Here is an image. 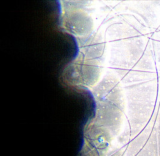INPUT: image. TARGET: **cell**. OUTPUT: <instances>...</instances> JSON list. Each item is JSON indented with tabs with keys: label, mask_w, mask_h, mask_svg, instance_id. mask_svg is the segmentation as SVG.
Returning <instances> with one entry per match:
<instances>
[{
	"label": "cell",
	"mask_w": 160,
	"mask_h": 156,
	"mask_svg": "<svg viewBox=\"0 0 160 156\" xmlns=\"http://www.w3.org/2000/svg\"><path fill=\"white\" fill-rule=\"evenodd\" d=\"M123 17L125 21L142 35L151 34L157 30L156 29L146 27L138 21L134 16L131 14H124L123 15Z\"/></svg>",
	"instance_id": "obj_4"
},
{
	"label": "cell",
	"mask_w": 160,
	"mask_h": 156,
	"mask_svg": "<svg viewBox=\"0 0 160 156\" xmlns=\"http://www.w3.org/2000/svg\"><path fill=\"white\" fill-rule=\"evenodd\" d=\"M127 14H138L147 27L157 30L160 26V0L131 1L124 2Z\"/></svg>",
	"instance_id": "obj_1"
},
{
	"label": "cell",
	"mask_w": 160,
	"mask_h": 156,
	"mask_svg": "<svg viewBox=\"0 0 160 156\" xmlns=\"http://www.w3.org/2000/svg\"><path fill=\"white\" fill-rule=\"evenodd\" d=\"M155 64L158 78L160 77V42L152 41Z\"/></svg>",
	"instance_id": "obj_5"
},
{
	"label": "cell",
	"mask_w": 160,
	"mask_h": 156,
	"mask_svg": "<svg viewBox=\"0 0 160 156\" xmlns=\"http://www.w3.org/2000/svg\"><path fill=\"white\" fill-rule=\"evenodd\" d=\"M151 39L152 41L160 42V30H157L155 32H153L151 37Z\"/></svg>",
	"instance_id": "obj_6"
},
{
	"label": "cell",
	"mask_w": 160,
	"mask_h": 156,
	"mask_svg": "<svg viewBox=\"0 0 160 156\" xmlns=\"http://www.w3.org/2000/svg\"><path fill=\"white\" fill-rule=\"evenodd\" d=\"M158 78V76L157 73H150L131 70L129 71L127 74L124 76L120 84L124 86H128L153 80Z\"/></svg>",
	"instance_id": "obj_3"
},
{
	"label": "cell",
	"mask_w": 160,
	"mask_h": 156,
	"mask_svg": "<svg viewBox=\"0 0 160 156\" xmlns=\"http://www.w3.org/2000/svg\"><path fill=\"white\" fill-rule=\"evenodd\" d=\"M156 123L157 124H160V107L159 108V111H158V116H157V121H156Z\"/></svg>",
	"instance_id": "obj_7"
},
{
	"label": "cell",
	"mask_w": 160,
	"mask_h": 156,
	"mask_svg": "<svg viewBox=\"0 0 160 156\" xmlns=\"http://www.w3.org/2000/svg\"><path fill=\"white\" fill-rule=\"evenodd\" d=\"M157 30H160V28H159L158 29H157Z\"/></svg>",
	"instance_id": "obj_8"
},
{
	"label": "cell",
	"mask_w": 160,
	"mask_h": 156,
	"mask_svg": "<svg viewBox=\"0 0 160 156\" xmlns=\"http://www.w3.org/2000/svg\"><path fill=\"white\" fill-rule=\"evenodd\" d=\"M132 70L150 73H157L153 48L152 40L151 39H149L143 54Z\"/></svg>",
	"instance_id": "obj_2"
}]
</instances>
